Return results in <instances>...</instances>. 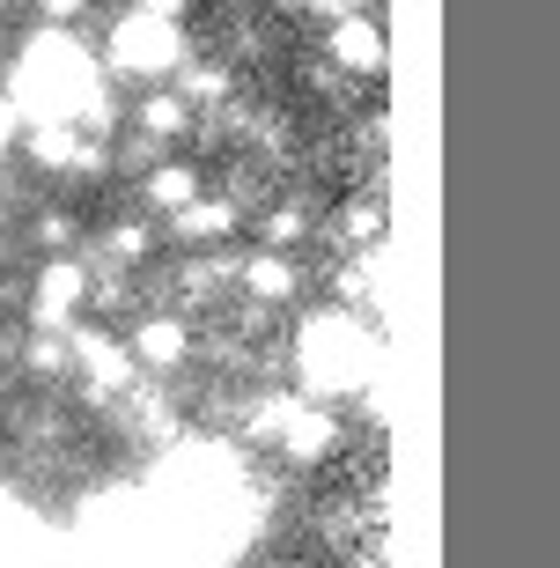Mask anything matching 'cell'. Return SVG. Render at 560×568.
I'll use <instances>...</instances> for the list:
<instances>
[{
  "label": "cell",
  "instance_id": "8",
  "mask_svg": "<svg viewBox=\"0 0 560 568\" xmlns=\"http://www.w3.org/2000/svg\"><path fill=\"white\" fill-rule=\"evenodd\" d=\"M0 141H8V104H0Z\"/></svg>",
  "mask_w": 560,
  "mask_h": 568
},
{
  "label": "cell",
  "instance_id": "2",
  "mask_svg": "<svg viewBox=\"0 0 560 568\" xmlns=\"http://www.w3.org/2000/svg\"><path fill=\"white\" fill-rule=\"evenodd\" d=\"M111 67H119V74H133V82L177 74V67H185V30H177L170 16H147V8H133V16L111 30Z\"/></svg>",
  "mask_w": 560,
  "mask_h": 568
},
{
  "label": "cell",
  "instance_id": "1",
  "mask_svg": "<svg viewBox=\"0 0 560 568\" xmlns=\"http://www.w3.org/2000/svg\"><path fill=\"white\" fill-rule=\"evenodd\" d=\"M8 111L30 126H104V82L74 30H30L8 60Z\"/></svg>",
  "mask_w": 560,
  "mask_h": 568
},
{
  "label": "cell",
  "instance_id": "6",
  "mask_svg": "<svg viewBox=\"0 0 560 568\" xmlns=\"http://www.w3.org/2000/svg\"><path fill=\"white\" fill-rule=\"evenodd\" d=\"M38 16L52 22V30H74V22L89 16V0H38Z\"/></svg>",
  "mask_w": 560,
  "mask_h": 568
},
{
  "label": "cell",
  "instance_id": "5",
  "mask_svg": "<svg viewBox=\"0 0 560 568\" xmlns=\"http://www.w3.org/2000/svg\"><path fill=\"white\" fill-rule=\"evenodd\" d=\"M333 60H339V67H362V74H376V67H384V38H376V22L339 16V22H333Z\"/></svg>",
  "mask_w": 560,
  "mask_h": 568
},
{
  "label": "cell",
  "instance_id": "7",
  "mask_svg": "<svg viewBox=\"0 0 560 568\" xmlns=\"http://www.w3.org/2000/svg\"><path fill=\"white\" fill-rule=\"evenodd\" d=\"M16 8H22V0H0V16H16Z\"/></svg>",
  "mask_w": 560,
  "mask_h": 568
},
{
  "label": "cell",
  "instance_id": "4",
  "mask_svg": "<svg viewBox=\"0 0 560 568\" xmlns=\"http://www.w3.org/2000/svg\"><path fill=\"white\" fill-rule=\"evenodd\" d=\"M125 347H133L141 369H177V362L192 355V333H185V317H141Z\"/></svg>",
  "mask_w": 560,
  "mask_h": 568
},
{
  "label": "cell",
  "instance_id": "3",
  "mask_svg": "<svg viewBox=\"0 0 560 568\" xmlns=\"http://www.w3.org/2000/svg\"><path fill=\"white\" fill-rule=\"evenodd\" d=\"M89 295H96L89 266H74V258H44L38 281H30V325H38V333H67V325L82 317Z\"/></svg>",
  "mask_w": 560,
  "mask_h": 568
}]
</instances>
